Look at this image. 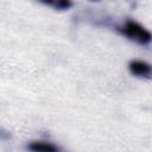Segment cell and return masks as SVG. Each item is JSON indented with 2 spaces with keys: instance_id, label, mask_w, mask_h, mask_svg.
<instances>
[{
  "instance_id": "3957f363",
  "label": "cell",
  "mask_w": 152,
  "mask_h": 152,
  "mask_svg": "<svg viewBox=\"0 0 152 152\" xmlns=\"http://www.w3.org/2000/svg\"><path fill=\"white\" fill-rule=\"evenodd\" d=\"M46 6H50L55 10H59V11H64L68 10L72 6V1L71 0H37Z\"/></svg>"
},
{
  "instance_id": "7a4b0ae2",
  "label": "cell",
  "mask_w": 152,
  "mask_h": 152,
  "mask_svg": "<svg viewBox=\"0 0 152 152\" xmlns=\"http://www.w3.org/2000/svg\"><path fill=\"white\" fill-rule=\"evenodd\" d=\"M128 69L131 74L137 77L152 80V65L144 61H131L128 64Z\"/></svg>"
},
{
  "instance_id": "6da1fadb",
  "label": "cell",
  "mask_w": 152,
  "mask_h": 152,
  "mask_svg": "<svg viewBox=\"0 0 152 152\" xmlns=\"http://www.w3.org/2000/svg\"><path fill=\"white\" fill-rule=\"evenodd\" d=\"M127 38L139 43V44H148L152 40V34L148 30L135 21H126L122 27L119 28Z\"/></svg>"
},
{
  "instance_id": "277c9868",
  "label": "cell",
  "mask_w": 152,
  "mask_h": 152,
  "mask_svg": "<svg viewBox=\"0 0 152 152\" xmlns=\"http://www.w3.org/2000/svg\"><path fill=\"white\" fill-rule=\"evenodd\" d=\"M27 148L32 151H46V152H55L58 150L57 146L45 141H33L27 146Z\"/></svg>"
}]
</instances>
